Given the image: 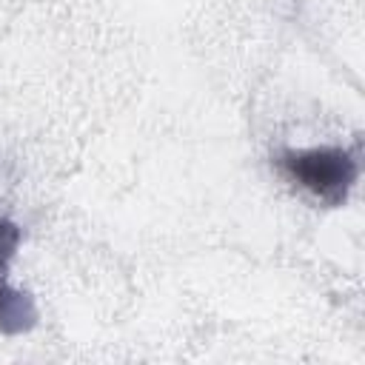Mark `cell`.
I'll return each mask as SVG.
<instances>
[{"instance_id":"1","label":"cell","mask_w":365,"mask_h":365,"mask_svg":"<svg viewBox=\"0 0 365 365\" xmlns=\"http://www.w3.org/2000/svg\"><path fill=\"white\" fill-rule=\"evenodd\" d=\"M277 168L288 182L302 188L317 202L336 208L348 200L359 177V160L348 148L319 145V148H285L277 154Z\"/></svg>"},{"instance_id":"2","label":"cell","mask_w":365,"mask_h":365,"mask_svg":"<svg viewBox=\"0 0 365 365\" xmlns=\"http://www.w3.org/2000/svg\"><path fill=\"white\" fill-rule=\"evenodd\" d=\"M37 325V305L29 291H20L0 279V334L17 336Z\"/></svg>"},{"instance_id":"3","label":"cell","mask_w":365,"mask_h":365,"mask_svg":"<svg viewBox=\"0 0 365 365\" xmlns=\"http://www.w3.org/2000/svg\"><path fill=\"white\" fill-rule=\"evenodd\" d=\"M20 240H23L20 225L6 220V217H0V279H3V274L9 268V262L14 259V254L20 248Z\"/></svg>"}]
</instances>
